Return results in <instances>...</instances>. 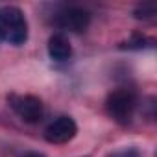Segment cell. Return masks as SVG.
Wrapping results in <instances>:
<instances>
[{
	"label": "cell",
	"instance_id": "1",
	"mask_svg": "<svg viewBox=\"0 0 157 157\" xmlns=\"http://www.w3.org/2000/svg\"><path fill=\"white\" fill-rule=\"evenodd\" d=\"M0 39L8 44L21 46L28 39V22L17 6H2L0 8Z\"/></svg>",
	"mask_w": 157,
	"mask_h": 157
},
{
	"label": "cell",
	"instance_id": "2",
	"mask_svg": "<svg viewBox=\"0 0 157 157\" xmlns=\"http://www.w3.org/2000/svg\"><path fill=\"white\" fill-rule=\"evenodd\" d=\"M135 105H137V98L129 89H117L105 100V109L109 117L120 124H128L131 120Z\"/></svg>",
	"mask_w": 157,
	"mask_h": 157
},
{
	"label": "cell",
	"instance_id": "3",
	"mask_svg": "<svg viewBox=\"0 0 157 157\" xmlns=\"http://www.w3.org/2000/svg\"><path fill=\"white\" fill-rule=\"evenodd\" d=\"M11 109L28 124H35L43 118L44 115V107L43 102L32 94H11L8 98Z\"/></svg>",
	"mask_w": 157,
	"mask_h": 157
},
{
	"label": "cell",
	"instance_id": "4",
	"mask_svg": "<svg viewBox=\"0 0 157 157\" xmlns=\"http://www.w3.org/2000/svg\"><path fill=\"white\" fill-rule=\"evenodd\" d=\"M76 133H78V126L70 117H57L46 126L44 139L52 144H65L72 140Z\"/></svg>",
	"mask_w": 157,
	"mask_h": 157
},
{
	"label": "cell",
	"instance_id": "5",
	"mask_svg": "<svg viewBox=\"0 0 157 157\" xmlns=\"http://www.w3.org/2000/svg\"><path fill=\"white\" fill-rule=\"evenodd\" d=\"M57 26L67 32H85L91 22V13L83 8H65L63 11L57 13Z\"/></svg>",
	"mask_w": 157,
	"mask_h": 157
},
{
	"label": "cell",
	"instance_id": "6",
	"mask_svg": "<svg viewBox=\"0 0 157 157\" xmlns=\"http://www.w3.org/2000/svg\"><path fill=\"white\" fill-rule=\"evenodd\" d=\"M48 56L54 61H67L72 56L70 41L65 33H54L48 39Z\"/></svg>",
	"mask_w": 157,
	"mask_h": 157
},
{
	"label": "cell",
	"instance_id": "7",
	"mask_svg": "<svg viewBox=\"0 0 157 157\" xmlns=\"http://www.w3.org/2000/svg\"><path fill=\"white\" fill-rule=\"evenodd\" d=\"M107 157H142V155H140V151H139L137 148L129 146V148H120V150H115V151L107 153Z\"/></svg>",
	"mask_w": 157,
	"mask_h": 157
},
{
	"label": "cell",
	"instance_id": "8",
	"mask_svg": "<svg viewBox=\"0 0 157 157\" xmlns=\"http://www.w3.org/2000/svg\"><path fill=\"white\" fill-rule=\"evenodd\" d=\"M155 15V8L153 6H139L135 10V17L137 19H151Z\"/></svg>",
	"mask_w": 157,
	"mask_h": 157
},
{
	"label": "cell",
	"instance_id": "9",
	"mask_svg": "<svg viewBox=\"0 0 157 157\" xmlns=\"http://www.w3.org/2000/svg\"><path fill=\"white\" fill-rule=\"evenodd\" d=\"M24 157H44L43 153H37V151H30V153H26Z\"/></svg>",
	"mask_w": 157,
	"mask_h": 157
}]
</instances>
